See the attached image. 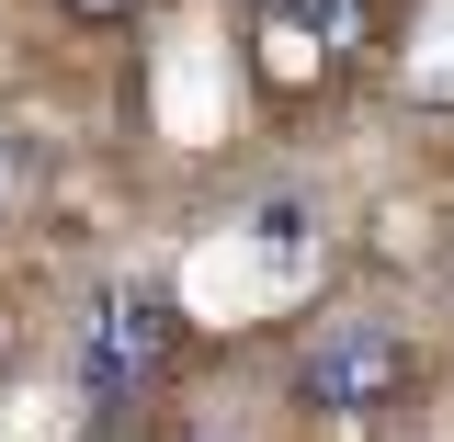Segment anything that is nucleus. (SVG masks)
I'll list each match as a JSON object with an SVG mask.
<instances>
[{
	"label": "nucleus",
	"instance_id": "nucleus-4",
	"mask_svg": "<svg viewBox=\"0 0 454 442\" xmlns=\"http://www.w3.org/2000/svg\"><path fill=\"white\" fill-rule=\"evenodd\" d=\"M137 0H68V23H125Z\"/></svg>",
	"mask_w": 454,
	"mask_h": 442
},
{
	"label": "nucleus",
	"instance_id": "nucleus-3",
	"mask_svg": "<svg viewBox=\"0 0 454 442\" xmlns=\"http://www.w3.org/2000/svg\"><path fill=\"white\" fill-rule=\"evenodd\" d=\"M364 35H375V0H262V12H250V57H262L273 80L295 57L330 68V57H352Z\"/></svg>",
	"mask_w": 454,
	"mask_h": 442
},
{
	"label": "nucleus",
	"instance_id": "nucleus-2",
	"mask_svg": "<svg viewBox=\"0 0 454 442\" xmlns=\"http://www.w3.org/2000/svg\"><path fill=\"white\" fill-rule=\"evenodd\" d=\"M295 408L307 420H387L397 397L420 386V340L387 330V318H318L295 340Z\"/></svg>",
	"mask_w": 454,
	"mask_h": 442
},
{
	"label": "nucleus",
	"instance_id": "nucleus-1",
	"mask_svg": "<svg viewBox=\"0 0 454 442\" xmlns=\"http://www.w3.org/2000/svg\"><path fill=\"white\" fill-rule=\"evenodd\" d=\"M182 363V295L170 283H114L103 306L80 318V397L91 420H137Z\"/></svg>",
	"mask_w": 454,
	"mask_h": 442
}]
</instances>
